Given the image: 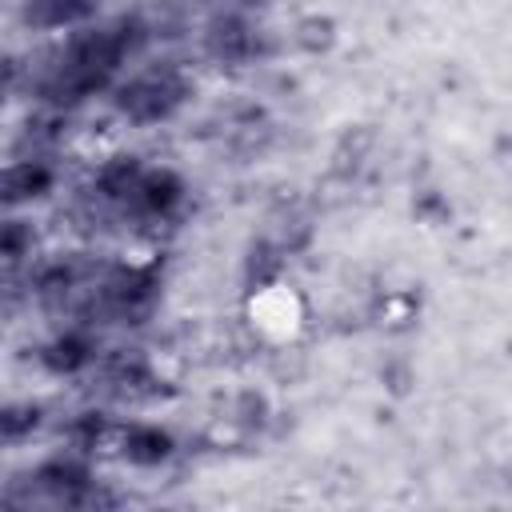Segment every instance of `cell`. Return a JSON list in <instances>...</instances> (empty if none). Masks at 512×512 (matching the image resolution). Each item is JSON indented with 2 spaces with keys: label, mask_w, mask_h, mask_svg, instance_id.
<instances>
[{
  "label": "cell",
  "mask_w": 512,
  "mask_h": 512,
  "mask_svg": "<svg viewBox=\"0 0 512 512\" xmlns=\"http://www.w3.org/2000/svg\"><path fill=\"white\" fill-rule=\"evenodd\" d=\"M100 0H28L24 4V24L32 28H68V24H84L88 16H96Z\"/></svg>",
  "instance_id": "11"
},
{
  "label": "cell",
  "mask_w": 512,
  "mask_h": 512,
  "mask_svg": "<svg viewBox=\"0 0 512 512\" xmlns=\"http://www.w3.org/2000/svg\"><path fill=\"white\" fill-rule=\"evenodd\" d=\"M140 172H144V164H140L136 156H116V160H108V164L100 168L96 192H100L104 200H112V204H128V196H132Z\"/></svg>",
  "instance_id": "12"
},
{
  "label": "cell",
  "mask_w": 512,
  "mask_h": 512,
  "mask_svg": "<svg viewBox=\"0 0 512 512\" xmlns=\"http://www.w3.org/2000/svg\"><path fill=\"white\" fill-rule=\"evenodd\" d=\"M28 480H32L36 492H44L52 500H64V504H104V496L92 480V468L76 456H52Z\"/></svg>",
  "instance_id": "4"
},
{
  "label": "cell",
  "mask_w": 512,
  "mask_h": 512,
  "mask_svg": "<svg viewBox=\"0 0 512 512\" xmlns=\"http://www.w3.org/2000/svg\"><path fill=\"white\" fill-rule=\"evenodd\" d=\"M208 52L224 64H248L256 56H264V32L256 24H248L244 16H220L208 24V36H204Z\"/></svg>",
  "instance_id": "6"
},
{
  "label": "cell",
  "mask_w": 512,
  "mask_h": 512,
  "mask_svg": "<svg viewBox=\"0 0 512 512\" xmlns=\"http://www.w3.org/2000/svg\"><path fill=\"white\" fill-rule=\"evenodd\" d=\"M56 184V172L44 160H16L0 168V204H28L48 196Z\"/></svg>",
  "instance_id": "10"
},
{
  "label": "cell",
  "mask_w": 512,
  "mask_h": 512,
  "mask_svg": "<svg viewBox=\"0 0 512 512\" xmlns=\"http://www.w3.org/2000/svg\"><path fill=\"white\" fill-rule=\"evenodd\" d=\"M156 296H160V268L156 264L116 268L88 288V312H100V316H112L124 324H140L152 312Z\"/></svg>",
  "instance_id": "2"
},
{
  "label": "cell",
  "mask_w": 512,
  "mask_h": 512,
  "mask_svg": "<svg viewBox=\"0 0 512 512\" xmlns=\"http://www.w3.org/2000/svg\"><path fill=\"white\" fill-rule=\"evenodd\" d=\"M32 244H36V232H32L28 220H4V224H0V260H4V264L28 256Z\"/></svg>",
  "instance_id": "14"
},
{
  "label": "cell",
  "mask_w": 512,
  "mask_h": 512,
  "mask_svg": "<svg viewBox=\"0 0 512 512\" xmlns=\"http://www.w3.org/2000/svg\"><path fill=\"white\" fill-rule=\"evenodd\" d=\"M180 200H184V180L172 168H144L124 208H136L144 216H168Z\"/></svg>",
  "instance_id": "8"
},
{
  "label": "cell",
  "mask_w": 512,
  "mask_h": 512,
  "mask_svg": "<svg viewBox=\"0 0 512 512\" xmlns=\"http://www.w3.org/2000/svg\"><path fill=\"white\" fill-rule=\"evenodd\" d=\"M104 444H112L116 456H124L128 464H140V468H156L176 452L172 432H164L160 424H120V428L108 424Z\"/></svg>",
  "instance_id": "5"
},
{
  "label": "cell",
  "mask_w": 512,
  "mask_h": 512,
  "mask_svg": "<svg viewBox=\"0 0 512 512\" xmlns=\"http://www.w3.org/2000/svg\"><path fill=\"white\" fill-rule=\"evenodd\" d=\"M20 296H24V292L16 288V280H0V316L12 312V308L20 304Z\"/></svg>",
  "instance_id": "16"
},
{
  "label": "cell",
  "mask_w": 512,
  "mask_h": 512,
  "mask_svg": "<svg viewBox=\"0 0 512 512\" xmlns=\"http://www.w3.org/2000/svg\"><path fill=\"white\" fill-rule=\"evenodd\" d=\"M188 96H192V88L176 68H152V72H140V76L116 84L112 104L132 124H156V120L176 116Z\"/></svg>",
  "instance_id": "1"
},
{
  "label": "cell",
  "mask_w": 512,
  "mask_h": 512,
  "mask_svg": "<svg viewBox=\"0 0 512 512\" xmlns=\"http://www.w3.org/2000/svg\"><path fill=\"white\" fill-rule=\"evenodd\" d=\"M40 408L36 404H0V440H24L40 428Z\"/></svg>",
  "instance_id": "13"
},
{
  "label": "cell",
  "mask_w": 512,
  "mask_h": 512,
  "mask_svg": "<svg viewBox=\"0 0 512 512\" xmlns=\"http://www.w3.org/2000/svg\"><path fill=\"white\" fill-rule=\"evenodd\" d=\"M96 352L100 348H96V336L88 328H68V332L52 336L40 348V364L48 372H56V376H76V372H84L96 360Z\"/></svg>",
  "instance_id": "9"
},
{
  "label": "cell",
  "mask_w": 512,
  "mask_h": 512,
  "mask_svg": "<svg viewBox=\"0 0 512 512\" xmlns=\"http://www.w3.org/2000/svg\"><path fill=\"white\" fill-rule=\"evenodd\" d=\"M16 84H20V64L4 56V60H0V100H4V96H8Z\"/></svg>",
  "instance_id": "15"
},
{
  "label": "cell",
  "mask_w": 512,
  "mask_h": 512,
  "mask_svg": "<svg viewBox=\"0 0 512 512\" xmlns=\"http://www.w3.org/2000/svg\"><path fill=\"white\" fill-rule=\"evenodd\" d=\"M104 380H108V392H116L120 400H156V396L168 392V384L156 376V368L144 356H136V352L116 356L108 364Z\"/></svg>",
  "instance_id": "7"
},
{
  "label": "cell",
  "mask_w": 512,
  "mask_h": 512,
  "mask_svg": "<svg viewBox=\"0 0 512 512\" xmlns=\"http://www.w3.org/2000/svg\"><path fill=\"white\" fill-rule=\"evenodd\" d=\"M144 24L136 20V16H120V20H108V24H96V28H84V32H76L68 44H64V52H60V60H68V64H84V68H100V72H120V64L144 44Z\"/></svg>",
  "instance_id": "3"
}]
</instances>
